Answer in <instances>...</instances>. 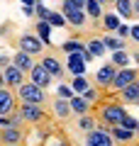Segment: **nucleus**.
<instances>
[{
  "instance_id": "1",
  "label": "nucleus",
  "mask_w": 139,
  "mask_h": 146,
  "mask_svg": "<svg viewBox=\"0 0 139 146\" xmlns=\"http://www.w3.org/2000/svg\"><path fill=\"white\" fill-rule=\"evenodd\" d=\"M17 98H20V102H32V105H44L46 102V93L44 88H39L37 83H22L20 88H17Z\"/></svg>"
},
{
  "instance_id": "2",
  "label": "nucleus",
  "mask_w": 139,
  "mask_h": 146,
  "mask_svg": "<svg viewBox=\"0 0 139 146\" xmlns=\"http://www.w3.org/2000/svg\"><path fill=\"white\" fill-rule=\"evenodd\" d=\"M105 127H108V124L100 122L93 131H88V134H86V146H115L112 134H110V129H105Z\"/></svg>"
},
{
  "instance_id": "3",
  "label": "nucleus",
  "mask_w": 139,
  "mask_h": 146,
  "mask_svg": "<svg viewBox=\"0 0 139 146\" xmlns=\"http://www.w3.org/2000/svg\"><path fill=\"white\" fill-rule=\"evenodd\" d=\"M127 117V110L122 105H105L100 110V122L108 127H115V124H122V119Z\"/></svg>"
},
{
  "instance_id": "4",
  "label": "nucleus",
  "mask_w": 139,
  "mask_h": 146,
  "mask_svg": "<svg viewBox=\"0 0 139 146\" xmlns=\"http://www.w3.org/2000/svg\"><path fill=\"white\" fill-rule=\"evenodd\" d=\"M44 46L46 44L41 42L37 34H22L20 36V51H27V54H32V56H39V54H44Z\"/></svg>"
},
{
  "instance_id": "5",
  "label": "nucleus",
  "mask_w": 139,
  "mask_h": 146,
  "mask_svg": "<svg viewBox=\"0 0 139 146\" xmlns=\"http://www.w3.org/2000/svg\"><path fill=\"white\" fill-rule=\"evenodd\" d=\"M137 80H139V71H134V68H120L115 80H112V88L120 93V90H124L127 85L137 83Z\"/></svg>"
},
{
  "instance_id": "6",
  "label": "nucleus",
  "mask_w": 139,
  "mask_h": 146,
  "mask_svg": "<svg viewBox=\"0 0 139 146\" xmlns=\"http://www.w3.org/2000/svg\"><path fill=\"white\" fill-rule=\"evenodd\" d=\"M22 83H25V71L22 68H17L15 63L3 68V85H7V88H20Z\"/></svg>"
},
{
  "instance_id": "7",
  "label": "nucleus",
  "mask_w": 139,
  "mask_h": 146,
  "mask_svg": "<svg viewBox=\"0 0 139 146\" xmlns=\"http://www.w3.org/2000/svg\"><path fill=\"white\" fill-rule=\"evenodd\" d=\"M120 68L115 66V63H105V66L98 68V73H95V83H98V88H112V80L115 76H117Z\"/></svg>"
},
{
  "instance_id": "8",
  "label": "nucleus",
  "mask_w": 139,
  "mask_h": 146,
  "mask_svg": "<svg viewBox=\"0 0 139 146\" xmlns=\"http://www.w3.org/2000/svg\"><path fill=\"white\" fill-rule=\"evenodd\" d=\"M29 80H32V83H37V85H39V88H49V85H51V80H54V76H51V73H49V71H46V66H44V63H34V68H32V71H29Z\"/></svg>"
},
{
  "instance_id": "9",
  "label": "nucleus",
  "mask_w": 139,
  "mask_h": 146,
  "mask_svg": "<svg viewBox=\"0 0 139 146\" xmlns=\"http://www.w3.org/2000/svg\"><path fill=\"white\" fill-rule=\"evenodd\" d=\"M61 12L66 15L68 25H73V27H83V25H86V20H88V12L86 10H78V7L68 5V3H61Z\"/></svg>"
},
{
  "instance_id": "10",
  "label": "nucleus",
  "mask_w": 139,
  "mask_h": 146,
  "mask_svg": "<svg viewBox=\"0 0 139 146\" xmlns=\"http://www.w3.org/2000/svg\"><path fill=\"white\" fill-rule=\"evenodd\" d=\"M22 112V117H25V122H29V124H37V122L44 119V110H41V105H32V102H20V107H17Z\"/></svg>"
},
{
  "instance_id": "11",
  "label": "nucleus",
  "mask_w": 139,
  "mask_h": 146,
  "mask_svg": "<svg viewBox=\"0 0 139 146\" xmlns=\"http://www.w3.org/2000/svg\"><path fill=\"white\" fill-rule=\"evenodd\" d=\"M15 112V95L10 93L7 85L0 88V117H10Z\"/></svg>"
},
{
  "instance_id": "12",
  "label": "nucleus",
  "mask_w": 139,
  "mask_h": 146,
  "mask_svg": "<svg viewBox=\"0 0 139 146\" xmlns=\"http://www.w3.org/2000/svg\"><path fill=\"white\" fill-rule=\"evenodd\" d=\"M0 139H3V144H5V146L22 144V139H25V131H22V127H7V129H3Z\"/></svg>"
},
{
  "instance_id": "13",
  "label": "nucleus",
  "mask_w": 139,
  "mask_h": 146,
  "mask_svg": "<svg viewBox=\"0 0 139 146\" xmlns=\"http://www.w3.org/2000/svg\"><path fill=\"white\" fill-rule=\"evenodd\" d=\"M110 134H112V139L117 141V144H129V141H134L137 131L127 129V127H122V124H115V127H110Z\"/></svg>"
},
{
  "instance_id": "14",
  "label": "nucleus",
  "mask_w": 139,
  "mask_h": 146,
  "mask_svg": "<svg viewBox=\"0 0 139 146\" xmlns=\"http://www.w3.org/2000/svg\"><path fill=\"white\" fill-rule=\"evenodd\" d=\"M86 66H88V63L83 61V51L68 54V68H71L73 78H76V76H86Z\"/></svg>"
},
{
  "instance_id": "15",
  "label": "nucleus",
  "mask_w": 139,
  "mask_h": 146,
  "mask_svg": "<svg viewBox=\"0 0 139 146\" xmlns=\"http://www.w3.org/2000/svg\"><path fill=\"white\" fill-rule=\"evenodd\" d=\"M120 100L124 105H139V80L132 85H127L124 90H120Z\"/></svg>"
},
{
  "instance_id": "16",
  "label": "nucleus",
  "mask_w": 139,
  "mask_h": 146,
  "mask_svg": "<svg viewBox=\"0 0 139 146\" xmlns=\"http://www.w3.org/2000/svg\"><path fill=\"white\" fill-rule=\"evenodd\" d=\"M12 63H15L17 68H22L25 73H29L32 68H34V61H32V54H27V51H17L15 56H12Z\"/></svg>"
},
{
  "instance_id": "17",
  "label": "nucleus",
  "mask_w": 139,
  "mask_h": 146,
  "mask_svg": "<svg viewBox=\"0 0 139 146\" xmlns=\"http://www.w3.org/2000/svg\"><path fill=\"white\" fill-rule=\"evenodd\" d=\"M68 102H71V110H73V112H76L78 117L88 115V110H90V102H88V100L83 98V95H73V98L68 100Z\"/></svg>"
},
{
  "instance_id": "18",
  "label": "nucleus",
  "mask_w": 139,
  "mask_h": 146,
  "mask_svg": "<svg viewBox=\"0 0 139 146\" xmlns=\"http://www.w3.org/2000/svg\"><path fill=\"white\" fill-rule=\"evenodd\" d=\"M115 10H117V15L122 20H129V17H134V0H117Z\"/></svg>"
},
{
  "instance_id": "19",
  "label": "nucleus",
  "mask_w": 139,
  "mask_h": 146,
  "mask_svg": "<svg viewBox=\"0 0 139 146\" xmlns=\"http://www.w3.org/2000/svg\"><path fill=\"white\" fill-rule=\"evenodd\" d=\"M71 112H73V110H71V102H68V100H63V98L54 100V115H56L59 119H66Z\"/></svg>"
},
{
  "instance_id": "20",
  "label": "nucleus",
  "mask_w": 139,
  "mask_h": 146,
  "mask_svg": "<svg viewBox=\"0 0 139 146\" xmlns=\"http://www.w3.org/2000/svg\"><path fill=\"white\" fill-rule=\"evenodd\" d=\"M41 63L46 66V71L51 73L54 78H61V76H63V66L59 63V58H54V56H44V58H41Z\"/></svg>"
},
{
  "instance_id": "21",
  "label": "nucleus",
  "mask_w": 139,
  "mask_h": 146,
  "mask_svg": "<svg viewBox=\"0 0 139 146\" xmlns=\"http://www.w3.org/2000/svg\"><path fill=\"white\" fill-rule=\"evenodd\" d=\"M120 15L117 12H105V17H103V27H105V32H117L120 29Z\"/></svg>"
},
{
  "instance_id": "22",
  "label": "nucleus",
  "mask_w": 139,
  "mask_h": 146,
  "mask_svg": "<svg viewBox=\"0 0 139 146\" xmlns=\"http://www.w3.org/2000/svg\"><path fill=\"white\" fill-rule=\"evenodd\" d=\"M37 36H39L44 44H51V25H49L46 20L37 22Z\"/></svg>"
},
{
  "instance_id": "23",
  "label": "nucleus",
  "mask_w": 139,
  "mask_h": 146,
  "mask_svg": "<svg viewBox=\"0 0 139 146\" xmlns=\"http://www.w3.org/2000/svg\"><path fill=\"white\" fill-rule=\"evenodd\" d=\"M86 12H88V17H93L95 22H98L100 17H105V12H103V3H100V0H88Z\"/></svg>"
},
{
  "instance_id": "24",
  "label": "nucleus",
  "mask_w": 139,
  "mask_h": 146,
  "mask_svg": "<svg viewBox=\"0 0 139 146\" xmlns=\"http://www.w3.org/2000/svg\"><path fill=\"white\" fill-rule=\"evenodd\" d=\"M103 42H105V46H108V51H124V39H122V36L105 34Z\"/></svg>"
},
{
  "instance_id": "25",
  "label": "nucleus",
  "mask_w": 139,
  "mask_h": 146,
  "mask_svg": "<svg viewBox=\"0 0 139 146\" xmlns=\"http://www.w3.org/2000/svg\"><path fill=\"white\" fill-rule=\"evenodd\" d=\"M86 46H88V51H90L95 58L105 56V51H108V46H105V42H103V39H93V42H88Z\"/></svg>"
},
{
  "instance_id": "26",
  "label": "nucleus",
  "mask_w": 139,
  "mask_h": 146,
  "mask_svg": "<svg viewBox=\"0 0 139 146\" xmlns=\"http://www.w3.org/2000/svg\"><path fill=\"white\" fill-rule=\"evenodd\" d=\"M86 44H81L78 39H68V42H63L61 44V51H66V54H76V51H86Z\"/></svg>"
},
{
  "instance_id": "27",
  "label": "nucleus",
  "mask_w": 139,
  "mask_h": 146,
  "mask_svg": "<svg viewBox=\"0 0 139 146\" xmlns=\"http://www.w3.org/2000/svg\"><path fill=\"white\" fill-rule=\"evenodd\" d=\"M46 22H49V25L51 27H66L68 25V20H66V15H63V12H49V17H46Z\"/></svg>"
},
{
  "instance_id": "28",
  "label": "nucleus",
  "mask_w": 139,
  "mask_h": 146,
  "mask_svg": "<svg viewBox=\"0 0 139 146\" xmlns=\"http://www.w3.org/2000/svg\"><path fill=\"white\" fill-rule=\"evenodd\" d=\"M112 63L117 68H129V54L127 51H112Z\"/></svg>"
},
{
  "instance_id": "29",
  "label": "nucleus",
  "mask_w": 139,
  "mask_h": 146,
  "mask_svg": "<svg viewBox=\"0 0 139 146\" xmlns=\"http://www.w3.org/2000/svg\"><path fill=\"white\" fill-rule=\"evenodd\" d=\"M95 127H98V122L93 119V117H88V115L78 117V129H83V131H93Z\"/></svg>"
},
{
  "instance_id": "30",
  "label": "nucleus",
  "mask_w": 139,
  "mask_h": 146,
  "mask_svg": "<svg viewBox=\"0 0 139 146\" xmlns=\"http://www.w3.org/2000/svg\"><path fill=\"white\" fill-rule=\"evenodd\" d=\"M71 88L76 90V93H86L90 85H88V80H86V76H76L73 78V83H71Z\"/></svg>"
},
{
  "instance_id": "31",
  "label": "nucleus",
  "mask_w": 139,
  "mask_h": 146,
  "mask_svg": "<svg viewBox=\"0 0 139 146\" xmlns=\"http://www.w3.org/2000/svg\"><path fill=\"white\" fill-rule=\"evenodd\" d=\"M73 93H76V90H73L71 85H63V83H59V88H56V95H59V98H63V100H71Z\"/></svg>"
},
{
  "instance_id": "32",
  "label": "nucleus",
  "mask_w": 139,
  "mask_h": 146,
  "mask_svg": "<svg viewBox=\"0 0 139 146\" xmlns=\"http://www.w3.org/2000/svg\"><path fill=\"white\" fill-rule=\"evenodd\" d=\"M122 127H127V129H132V131H137V129H139V122L134 119L132 115H127V117H124V119H122Z\"/></svg>"
},
{
  "instance_id": "33",
  "label": "nucleus",
  "mask_w": 139,
  "mask_h": 146,
  "mask_svg": "<svg viewBox=\"0 0 139 146\" xmlns=\"http://www.w3.org/2000/svg\"><path fill=\"white\" fill-rule=\"evenodd\" d=\"M49 12H51V10H49V7L39 0V3H37V15H39V20H46V17H49Z\"/></svg>"
},
{
  "instance_id": "34",
  "label": "nucleus",
  "mask_w": 139,
  "mask_h": 146,
  "mask_svg": "<svg viewBox=\"0 0 139 146\" xmlns=\"http://www.w3.org/2000/svg\"><path fill=\"white\" fill-rule=\"evenodd\" d=\"M98 95H100V93H98V90H95V88H88L86 93H83V98H86L88 102H95V100H98Z\"/></svg>"
},
{
  "instance_id": "35",
  "label": "nucleus",
  "mask_w": 139,
  "mask_h": 146,
  "mask_svg": "<svg viewBox=\"0 0 139 146\" xmlns=\"http://www.w3.org/2000/svg\"><path fill=\"white\" fill-rule=\"evenodd\" d=\"M129 34H132V27H127V25H120L117 36H122V39H124V36H129Z\"/></svg>"
},
{
  "instance_id": "36",
  "label": "nucleus",
  "mask_w": 139,
  "mask_h": 146,
  "mask_svg": "<svg viewBox=\"0 0 139 146\" xmlns=\"http://www.w3.org/2000/svg\"><path fill=\"white\" fill-rule=\"evenodd\" d=\"M129 36H132L134 42H139V25H134V27H132V34H129Z\"/></svg>"
},
{
  "instance_id": "37",
  "label": "nucleus",
  "mask_w": 139,
  "mask_h": 146,
  "mask_svg": "<svg viewBox=\"0 0 139 146\" xmlns=\"http://www.w3.org/2000/svg\"><path fill=\"white\" fill-rule=\"evenodd\" d=\"M0 127L7 129V127H10V117H0Z\"/></svg>"
},
{
  "instance_id": "38",
  "label": "nucleus",
  "mask_w": 139,
  "mask_h": 146,
  "mask_svg": "<svg viewBox=\"0 0 139 146\" xmlns=\"http://www.w3.org/2000/svg\"><path fill=\"white\" fill-rule=\"evenodd\" d=\"M0 66L7 68V66H10V58H7V56H0Z\"/></svg>"
},
{
  "instance_id": "39",
  "label": "nucleus",
  "mask_w": 139,
  "mask_h": 146,
  "mask_svg": "<svg viewBox=\"0 0 139 146\" xmlns=\"http://www.w3.org/2000/svg\"><path fill=\"white\" fill-rule=\"evenodd\" d=\"M22 5H37V3H39V0H20Z\"/></svg>"
},
{
  "instance_id": "40",
  "label": "nucleus",
  "mask_w": 139,
  "mask_h": 146,
  "mask_svg": "<svg viewBox=\"0 0 139 146\" xmlns=\"http://www.w3.org/2000/svg\"><path fill=\"white\" fill-rule=\"evenodd\" d=\"M134 15L139 17V0H134Z\"/></svg>"
},
{
  "instance_id": "41",
  "label": "nucleus",
  "mask_w": 139,
  "mask_h": 146,
  "mask_svg": "<svg viewBox=\"0 0 139 146\" xmlns=\"http://www.w3.org/2000/svg\"><path fill=\"white\" fill-rule=\"evenodd\" d=\"M12 146H22V144H12Z\"/></svg>"
},
{
  "instance_id": "42",
  "label": "nucleus",
  "mask_w": 139,
  "mask_h": 146,
  "mask_svg": "<svg viewBox=\"0 0 139 146\" xmlns=\"http://www.w3.org/2000/svg\"><path fill=\"white\" fill-rule=\"evenodd\" d=\"M110 3H117V0H110Z\"/></svg>"
},
{
  "instance_id": "43",
  "label": "nucleus",
  "mask_w": 139,
  "mask_h": 146,
  "mask_svg": "<svg viewBox=\"0 0 139 146\" xmlns=\"http://www.w3.org/2000/svg\"><path fill=\"white\" fill-rule=\"evenodd\" d=\"M137 136H139V129H137Z\"/></svg>"
},
{
  "instance_id": "44",
  "label": "nucleus",
  "mask_w": 139,
  "mask_h": 146,
  "mask_svg": "<svg viewBox=\"0 0 139 146\" xmlns=\"http://www.w3.org/2000/svg\"><path fill=\"white\" fill-rule=\"evenodd\" d=\"M137 146H139V144H137Z\"/></svg>"
}]
</instances>
